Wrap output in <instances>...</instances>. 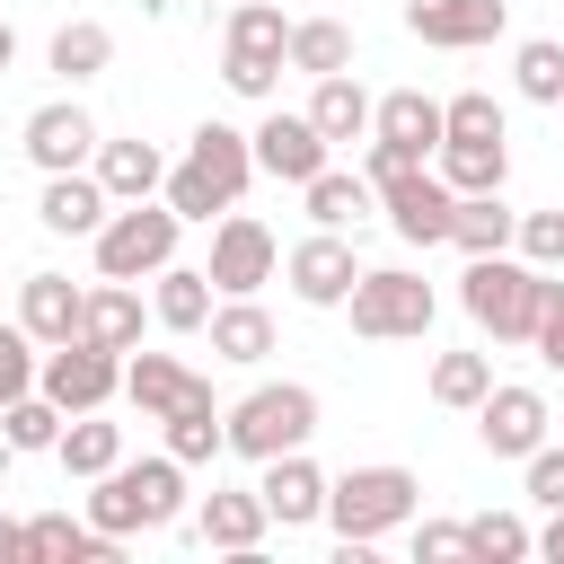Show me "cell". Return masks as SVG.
<instances>
[{"label":"cell","mask_w":564,"mask_h":564,"mask_svg":"<svg viewBox=\"0 0 564 564\" xmlns=\"http://www.w3.org/2000/svg\"><path fill=\"white\" fill-rule=\"evenodd\" d=\"M88 529L132 538V529H167L185 511V458H115L106 476H88Z\"/></svg>","instance_id":"cell-1"},{"label":"cell","mask_w":564,"mask_h":564,"mask_svg":"<svg viewBox=\"0 0 564 564\" xmlns=\"http://www.w3.org/2000/svg\"><path fill=\"white\" fill-rule=\"evenodd\" d=\"M247 176H256L247 132L203 123L194 150H185V167H167V212H176V220H212V212H229V203L247 194Z\"/></svg>","instance_id":"cell-2"},{"label":"cell","mask_w":564,"mask_h":564,"mask_svg":"<svg viewBox=\"0 0 564 564\" xmlns=\"http://www.w3.org/2000/svg\"><path fill=\"white\" fill-rule=\"evenodd\" d=\"M546 282H555V273H538L529 256H520V264H511V256H467L458 300H467V317H476L494 344H529V326H538V308H546Z\"/></svg>","instance_id":"cell-3"},{"label":"cell","mask_w":564,"mask_h":564,"mask_svg":"<svg viewBox=\"0 0 564 564\" xmlns=\"http://www.w3.org/2000/svg\"><path fill=\"white\" fill-rule=\"evenodd\" d=\"M370 194L388 203V220H397V238L405 247H441L449 238V185L423 167V159H405V150H388V141H370Z\"/></svg>","instance_id":"cell-4"},{"label":"cell","mask_w":564,"mask_h":564,"mask_svg":"<svg viewBox=\"0 0 564 564\" xmlns=\"http://www.w3.org/2000/svg\"><path fill=\"white\" fill-rule=\"evenodd\" d=\"M308 432H317V388H300V379H282V388H256V397H238L229 414H220V441L238 449V458H282V449H308Z\"/></svg>","instance_id":"cell-5"},{"label":"cell","mask_w":564,"mask_h":564,"mask_svg":"<svg viewBox=\"0 0 564 564\" xmlns=\"http://www.w3.org/2000/svg\"><path fill=\"white\" fill-rule=\"evenodd\" d=\"M414 494H423L414 467H352V476L326 485V520H335L344 546H379L388 529L414 520Z\"/></svg>","instance_id":"cell-6"},{"label":"cell","mask_w":564,"mask_h":564,"mask_svg":"<svg viewBox=\"0 0 564 564\" xmlns=\"http://www.w3.org/2000/svg\"><path fill=\"white\" fill-rule=\"evenodd\" d=\"M282 62H291V18L273 0H238L229 9V44H220V79L238 97H273Z\"/></svg>","instance_id":"cell-7"},{"label":"cell","mask_w":564,"mask_h":564,"mask_svg":"<svg viewBox=\"0 0 564 564\" xmlns=\"http://www.w3.org/2000/svg\"><path fill=\"white\" fill-rule=\"evenodd\" d=\"M176 212L167 203H123V212H106L97 220V273L106 282H141V273H159V264H176Z\"/></svg>","instance_id":"cell-8"},{"label":"cell","mask_w":564,"mask_h":564,"mask_svg":"<svg viewBox=\"0 0 564 564\" xmlns=\"http://www.w3.org/2000/svg\"><path fill=\"white\" fill-rule=\"evenodd\" d=\"M344 308H352V335H370V344H397V335H423L441 300H432V282H423V273H405V264H379V273H352Z\"/></svg>","instance_id":"cell-9"},{"label":"cell","mask_w":564,"mask_h":564,"mask_svg":"<svg viewBox=\"0 0 564 564\" xmlns=\"http://www.w3.org/2000/svg\"><path fill=\"white\" fill-rule=\"evenodd\" d=\"M35 388H44L62 414H88V405H106V397L123 388V352H106V344H88V335H70V344H44V361H35Z\"/></svg>","instance_id":"cell-10"},{"label":"cell","mask_w":564,"mask_h":564,"mask_svg":"<svg viewBox=\"0 0 564 564\" xmlns=\"http://www.w3.org/2000/svg\"><path fill=\"white\" fill-rule=\"evenodd\" d=\"M212 291H229V300H247L256 282H273V229L264 220H247L238 203L220 212V229H212Z\"/></svg>","instance_id":"cell-11"},{"label":"cell","mask_w":564,"mask_h":564,"mask_svg":"<svg viewBox=\"0 0 564 564\" xmlns=\"http://www.w3.org/2000/svg\"><path fill=\"white\" fill-rule=\"evenodd\" d=\"M405 26L441 53H467V44H494L511 26V0H405Z\"/></svg>","instance_id":"cell-12"},{"label":"cell","mask_w":564,"mask_h":564,"mask_svg":"<svg viewBox=\"0 0 564 564\" xmlns=\"http://www.w3.org/2000/svg\"><path fill=\"white\" fill-rule=\"evenodd\" d=\"M247 150H256V167H264V176H282V185H308V176L326 167V150H335V141H326L308 115H264V123L247 132Z\"/></svg>","instance_id":"cell-13"},{"label":"cell","mask_w":564,"mask_h":564,"mask_svg":"<svg viewBox=\"0 0 564 564\" xmlns=\"http://www.w3.org/2000/svg\"><path fill=\"white\" fill-rule=\"evenodd\" d=\"M476 441H485L494 458H529V449L546 441V397H538V388H485V397H476Z\"/></svg>","instance_id":"cell-14"},{"label":"cell","mask_w":564,"mask_h":564,"mask_svg":"<svg viewBox=\"0 0 564 564\" xmlns=\"http://www.w3.org/2000/svg\"><path fill=\"white\" fill-rule=\"evenodd\" d=\"M352 238L344 229H317V238H300L291 247V291L308 300V308H344V291H352Z\"/></svg>","instance_id":"cell-15"},{"label":"cell","mask_w":564,"mask_h":564,"mask_svg":"<svg viewBox=\"0 0 564 564\" xmlns=\"http://www.w3.org/2000/svg\"><path fill=\"white\" fill-rule=\"evenodd\" d=\"M97 150V123H88V106H70V97H53V106H35L26 115V159L44 167V176H62V167H79Z\"/></svg>","instance_id":"cell-16"},{"label":"cell","mask_w":564,"mask_h":564,"mask_svg":"<svg viewBox=\"0 0 564 564\" xmlns=\"http://www.w3.org/2000/svg\"><path fill=\"white\" fill-rule=\"evenodd\" d=\"M256 502H264V520H282V529H308V520H326V476H317L300 449H282V458H264V485H256Z\"/></svg>","instance_id":"cell-17"},{"label":"cell","mask_w":564,"mask_h":564,"mask_svg":"<svg viewBox=\"0 0 564 564\" xmlns=\"http://www.w3.org/2000/svg\"><path fill=\"white\" fill-rule=\"evenodd\" d=\"M370 141H388V150H405V159H432V150H441V97L388 88V97L370 106Z\"/></svg>","instance_id":"cell-18"},{"label":"cell","mask_w":564,"mask_h":564,"mask_svg":"<svg viewBox=\"0 0 564 564\" xmlns=\"http://www.w3.org/2000/svg\"><path fill=\"white\" fill-rule=\"evenodd\" d=\"M18 555H26V564H115V555H123V538L79 529V520H62V511H44V520H26V529H18Z\"/></svg>","instance_id":"cell-19"},{"label":"cell","mask_w":564,"mask_h":564,"mask_svg":"<svg viewBox=\"0 0 564 564\" xmlns=\"http://www.w3.org/2000/svg\"><path fill=\"white\" fill-rule=\"evenodd\" d=\"M35 212H44V229H53V238H97V220H106L115 203H106V185H97V176L62 167V176H44V203H35Z\"/></svg>","instance_id":"cell-20"},{"label":"cell","mask_w":564,"mask_h":564,"mask_svg":"<svg viewBox=\"0 0 564 564\" xmlns=\"http://www.w3.org/2000/svg\"><path fill=\"white\" fill-rule=\"evenodd\" d=\"M97 185H106V203H150L167 185V159L150 141H97Z\"/></svg>","instance_id":"cell-21"},{"label":"cell","mask_w":564,"mask_h":564,"mask_svg":"<svg viewBox=\"0 0 564 564\" xmlns=\"http://www.w3.org/2000/svg\"><path fill=\"white\" fill-rule=\"evenodd\" d=\"M194 388H203V379H194L176 352H132V361H123V397H132L150 423H159V414H176Z\"/></svg>","instance_id":"cell-22"},{"label":"cell","mask_w":564,"mask_h":564,"mask_svg":"<svg viewBox=\"0 0 564 564\" xmlns=\"http://www.w3.org/2000/svg\"><path fill=\"white\" fill-rule=\"evenodd\" d=\"M18 326H26L35 344H70V335H79V291H70L62 273H26V291H18Z\"/></svg>","instance_id":"cell-23"},{"label":"cell","mask_w":564,"mask_h":564,"mask_svg":"<svg viewBox=\"0 0 564 564\" xmlns=\"http://www.w3.org/2000/svg\"><path fill=\"white\" fill-rule=\"evenodd\" d=\"M79 335L106 344V352H132V344H141V300H132V282L79 291Z\"/></svg>","instance_id":"cell-24"},{"label":"cell","mask_w":564,"mask_h":564,"mask_svg":"<svg viewBox=\"0 0 564 564\" xmlns=\"http://www.w3.org/2000/svg\"><path fill=\"white\" fill-rule=\"evenodd\" d=\"M449 194H494L511 176V141H441V167H432Z\"/></svg>","instance_id":"cell-25"},{"label":"cell","mask_w":564,"mask_h":564,"mask_svg":"<svg viewBox=\"0 0 564 564\" xmlns=\"http://www.w3.org/2000/svg\"><path fill=\"white\" fill-rule=\"evenodd\" d=\"M300 194H308V220H317V229H361V220H370V203H379V194H370V176H344V167H317Z\"/></svg>","instance_id":"cell-26"},{"label":"cell","mask_w":564,"mask_h":564,"mask_svg":"<svg viewBox=\"0 0 564 564\" xmlns=\"http://www.w3.org/2000/svg\"><path fill=\"white\" fill-rule=\"evenodd\" d=\"M511 220H520V212H502V185H494V194H458V203H449V247L502 256V247H511Z\"/></svg>","instance_id":"cell-27"},{"label":"cell","mask_w":564,"mask_h":564,"mask_svg":"<svg viewBox=\"0 0 564 564\" xmlns=\"http://www.w3.org/2000/svg\"><path fill=\"white\" fill-rule=\"evenodd\" d=\"M203 546H229V555H256L264 546V502L256 494H203Z\"/></svg>","instance_id":"cell-28"},{"label":"cell","mask_w":564,"mask_h":564,"mask_svg":"<svg viewBox=\"0 0 564 564\" xmlns=\"http://www.w3.org/2000/svg\"><path fill=\"white\" fill-rule=\"evenodd\" d=\"M308 123H317L326 141H361V132H370V97H361V79H352V70H326L317 97H308Z\"/></svg>","instance_id":"cell-29"},{"label":"cell","mask_w":564,"mask_h":564,"mask_svg":"<svg viewBox=\"0 0 564 564\" xmlns=\"http://www.w3.org/2000/svg\"><path fill=\"white\" fill-rule=\"evenodd\" d=\"M159 326H176V335H194V326H212V273L203 264H159Z\"/></svg>","instance_id":"cell-30"},{"label":"cell","mask_w":564,"mask_h":564,"mask_svg":"<svg viewBox=\"0 0 564 564\" xmlns=\"http://www.w3.org/2000/svg\"><path fill=\"white\" fill-rule=\"evenodd\" d=\"M159 423H167V458H185V467H203L212 449H229V441H220V405H212V379H203V388H194L176 414H159Z\"/></svg>","instance_id":"cell-31"},{"label":"cell","mask_w":564,"mask_h":564,"mask_svg":"<svg viewBox=\"0 0 564 564\" xmlns=\"http://www.w3.org/2000/svg\"><path fill=\"white\" fill-rule=\"evenodd\" d=\"M212 352H220V361H264V352H273V317L256 308V291L229 300V308H212Z\"/></svg>","instance_id":"cell-32"},{"label":"cell","mask_w":564,"mask_h":564,"mask_svg":"<svg viewBox=\"0 0 564 564\" xmlns=\"http://www.w3.org/2000/svg\"><path fill=\"white\" fill-rule=\"evenodd\" d=\"M53 449H62V467H70V476H106V467L123 458V423H97V405H88V414H70V423H62V441H53Z\"/></svg>","instance_id":"cell-33"},{"label":"cell","mask_w":564,"mask_h":564,"mask_svg":"<svg viewBox=\"0 0 564 564\" xmlns=\"http://www.w3.org/2000/svg\"><path fill=\"white\" fill-rule=\"evenodd\" d=\"M62 423H70V414H62L44 388H26V397H9V405H0V449H53V441H62Z\"/></svg>","instance_id":"cell-34"},{"label":"cell","mask_w":564,"mask_h":564,"mask_svg":"<svg viewBox=\"0 0 564 564\" xmlns=\"http://www.w3.org/2000/svg\"><path fill=\"white\" fill-rule=\"evenodd\" d=\"M44 62H53V70H62L70 88H79V79H97V70L115 62V35H106L97 18H70V26L53 35V53H44Z\"/></svg>","instance_id":"cell-35"},{"label":"cell","mask_w":564,"mask_h":564,"mask_svg":"<svg viewBox=\"0 0 564 564\" xmlns=\"http://www.w3.org/2000/svg\"><path fill=\"white\" fill-rule=\"evenodd\" d=\"M291 70H308V79L352 70V35H344L335 18H300V26H291Z\"/></svg>","instance_id":"cell-36"},{"label":"cell","mask_w":564,"mask_h":564,"mask_svg":"<svg viewBox=\"0 0 564 564\" xmlns=\"http://www.w3.org/2000/svg\"><path fill=\"white\" fill-rule=\"evenodd\" d=\"M485 388H494V361H485V352H441V361H432V397H441V405L476 414Z\"/></svg>","instance_id":"cell-37"},{"label":"cell","mask_w":564,"mask_h":564,"mask_svg":"<svg viewBox=\"0 0 564 564\" xmlns=\"http://www.w3.org/2000/svg\"><path fill=\"white\" fill-rule=\"evenodd\" d=\"M467 555H485V564H520V555H529V520H520V511H485V520H467Z\"/></svg>","instance_id":"cell-38"},{"label":"cell","mask_w":564,"mask_h":564,"mask_svg":"<svg viewBox=\"0 0 564 564\" xmlns=\"http://www.w3.org/2000/svg\"><path fill=\"white\" fill-rule=\"evenodd\" d=\"M511 70H520V97H538V106H564V44H546V35H529Z\"/></svg>","instance_id":"cell-39"},{"label":"cell","mask_w":564,"mask_h":564,"mask_svg":"<svg viewBox=\"0 0 564 564\" xmlns=\"http://www.w3.org/2000/svg\"><path fill=\"white\" fill-rule=\"evenodd\" d=\"M441 141H502V106H494L485 88L449 97V106H441Z\"/></svg>","instance_id":"cell-40"},{"label":"cell","mask_w":564,"mask_h":564,"mask_svg":"<svg viewBox=\"0 0 564 564\" xmlns=\"http://www.w3.org/2000/svg\"><path fill=\"white\" fill-rule=\"evenodd\" d=\"M511 247H520L538 273H555V264H564V212H520V220H511Z\"/></svg>","instance_id":"cell-41"},{"label":"cell","mask_w":564,"mask_h":564,"mask_svg":"<svg viewBox=\"0 0 564 564\" xmlns=\"http://www.w3.org/2000/svg\"><path fill=\"white\" fill-rule=\"evenodd\" d=\"M35 388V335L26 326H0V405Z\"/></svg>","instance_id":"cell-42"},{"label":"cell","mask_w":564,"mask_h":564,"mask_svg":"<svg viewBox=\"0 0 564 564\" xmlns=\"http://www.w3.org/2000/svg\"><path fill=\"white\" fill-rule=\"evenodd\" d=\"M529 344H538V361H546V370H564V282H546V308H538Z\"/></svg>","instance_id":"cell-43"},{"label":"cell","mask_w":564,"mask_h":564,"mask_svg":"<svg viewBox=\"0 0 564 564\" xmlns=\"http://www.w3.org/2000/svg\"><path fill=\"white\" fill-rule=\"evenodd\" d=\"M414 555H423V564H458V555H467V520H423V529H414Z\"/></svg>","instance_id":"cell-44"},{"label":"cell","mask_w":564,"mask_h":564,"mask_svg":"<svg viewBox=\"0 0 564 564\" xmlns=\"http://www.w3.org/2000/svg\"><path fill=\"white\" fill-rule=\"evenodd\" d=\"M529 502H546V511H564V449H529Z\"/></svg>","instance_id":"cell-45"},{"label":"cell","mask_w":564,"mask_h":564,"mask_svg":"<svg viewBox=\"0 0 564 564\" xmlns=\"http://www.w3.org/2000/svg\"><path fill=\"white\" fill-rule=\"evenodd\" d=\"M529 546H538V555H555V564H564V511H555V520H546V529H538V538H529Z\"/></svg>","instance_id":"cell-46"},{"label":"cell","mask_w":564,"mask_h":564,"mask_svg":"<svg viewBox=\"0 0 564 564\" xmlns=\"http://www.w3.org/2000/svg\"><path fill=\"white\" fill-rule=\"evenodd\" d=\"M0 564H18V520H0Z\"/></svg>","instance_id":"cell-47"},{"label":"cell","mask_w":564,"mask_h":564,"mask_svg":"<svg viewBox=\"0 0 564 564\" xmlns=\"http://www.w3.org/2000/svg\"><path fill=\"white\" fill-rule=\"evenodd\" d=\"M9 62H18V26L0 18V70H9Z\"/></svg>","instance_id":"cell-48"}]
</instances>
